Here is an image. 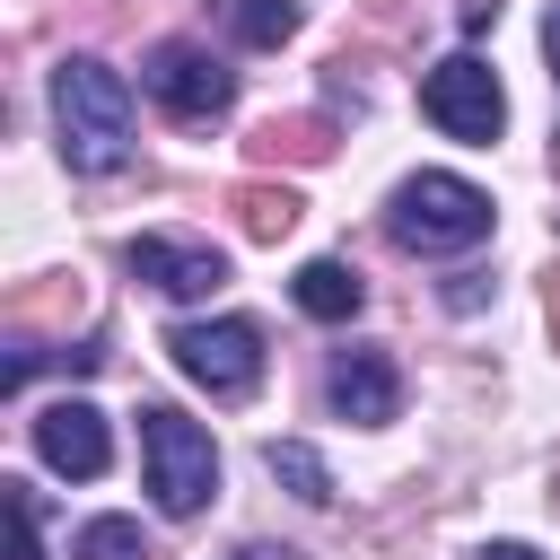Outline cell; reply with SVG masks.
<instances>
[{
	"instance_id": "cell-16",
	"label": "cell",
	"mask_w": 560,
	"mask_h": 560,
	"mask_svg": "<svg viewBox=\"0 0 560 560\" xmlns=\"http://www.w3.org/2000/svg\"><path fill=\"white\" fill-rule=\"evenodd\" d=\"M9 490V560H44V542H35V490L26 481H0Z\"/></svg>"
},
{
	"instance_id": "cell-11",
	"label": "cell",
	"mask_w": 560,
	"mask_h": 560,
	"mask_svg": "<svg viewBox=\"0 0 560 560\" xmlns=\"http://www.w3.org/2000/svg\"><path fill=\"white\" fill-rule=\"evenodd\" d=\"M332 140H341L332 114H271V122L254 131V158H262V166H280V158H289V166H324Z\"/></svg>"
},
{
	"instance_id": "cell-4",
	"label": "cell",
	"mask_w": 560,
	"mask_h": 560,
	"mask_svg": "<svg viewBox=\"0 0 560 560\" xmlns=\"http://www.w3.org/2000/svg\"><path fill=\"white\" fill-rule=\"evenodd\" d=\"M166 359H175L201 394H219V402H245V394L262 385V332H254L245 315H219V324H175V332H166Z\"/></svg>"
},
{
	"instance_id": "cell-2",
	"label": "cell",
	"mask_w": 560,
	"mask_h": 560,
	"mask_svg": "<svg viewBox=\"0 0 560 560\" xmlns=\"http://www.w3.org/2000/svg\"><path fill=\"white\" fill-rule=\"evenodd\" d=\"M490 192L481 184H464V175H411V184H394V201H385V236L402 245V254H464V245H481L490 236Z\"/></svg>"
},
{
	"instance_id": "cell-20",
	"label": "cell",
	"mask_w": 560,
	"mask_h": 560,
	"mask_svg": "<svg viewBox=\"0 0 560 560\" xmlns=\"http://www.w3.org/2000/svg\"><path fill=\"white\" fill-rule=\"evenodd\" d=\"M236 560H289V551H236Z\"/></svg>"
},
{
	"instance_id": "cell-8",
	"label": "cell",
	"mask_w": 560,
	"mask_h": 560,
	"mask_svg": "<svg viewBox=\"0 0 560 560\" xmlns=\"http://www.w3.org/2000/svg\"><path fill=\"white\" fill-rule=\"evenodd\" d=\"M324 394H332V411H341L350 429H385V420L402 411V368H394L385 350H341L332 376H324Z\"/></svg>"
},
{
	"instance_id": "cell-13",
	"label": "cell",
	"mask_w": 560,
	"mask_h": 560,
	"mask_svg": "<svg viewBox=\"0 0 560 560\" xmlns=\"http://www.w3.org/2000/svg\"><path fill=\"white\" fill-rule=\"evenodd\" d=\"M219 18H228V35L236 44H254V52H280L289 35H298V0H219Z\"/></svg>"
},
{
	"instance_id": "cell-17",
	"label": "cell",
	"mask_w": 560,
	"mask_h": 560,
	"mask_svg": "<svg viewBox=\"0 0 560 560\" xmlns=\"http://www.w3.org/2000/svg\"><path fill=\"white\" fill-rule=\"evenodd\" d=\"M472 560H542V551H534V542H481Z\"/></svg>"
},
{
	"instance_id": "cell-5",
	"label": "cell",
	"mask_w": 560,
	"mask_h": 560,
	"mask_svg": "<svg viewBox=\"0 0 560 560\" xmlns=\"http://www.w3.org/2000/svg\"><path fill=\"white\" fill-rule=\"evenodd\" d=\"M420 114H429L446 140L490 149V140H499V122H508V96H499V79H490V61H481V52H446V61L420 79Z\"/></svg>"
},
{
	"instance_id": "cell-10",
	"label": "cell",
	"mask_w": 560,
	"mask_h": 560,
	"mask_svg": "<svg viewBox=\"0 0 560 560\" xmlns=\"http://www.w3.org/2000/svg\"><path fill=\"white\" fill-rule=\"evenodd\" d=\"M289 289H298V306H306L315 324H350V315L368 306V280H359V271H350L341 254H315V262H306V271H298Z\"/></svg>"
},
{
	"instance_id": "cell-21",
	"label": "cell",
	"mask_w": 560,
	"mask_h": 560,
	"mask_svg": "<svg viewBox=\"0 0 560 560\" xmlns=\"http://www.w3.org/2000/svg\"><path fill=\"white\" fill-rule=\"evenodd\" d=\"M551 166H560V131H551Z\"/></svg>"
},
{
	"instance_id": "cell-7",
	"label": "cell",
	"mask_w": 560,
	"mask_h": 560,
	"mask_svg": "<svg viewBox=\"0 0 560 560\" xmlns=\"http://www.w3.org/2000/svg\"><path fill=\"white\" fill-rule=\"evenodd\" d=\"M35 455L61 472V481H96L105 464H114V438H105V411L96 402H79V394H61V402H44L35 411Z\"/></svg>"
},
{
	"instance_id": "cell-12",
	"label": "cell",
	"mask_w": 560,
	"mask_h": 560,
	"mask_svg": "<svg viewBox=\"0 0 560 560\" xmlns=\"http://www.w3.org/2000/svg\"><path fill=\"white\" fill-rule=\"evenodd\" d=\"M228 210L245 219V236H254V245H280V236L298 228V210H306V201H298L289 184H262V175H245V184L228 192Z\"/></svg>"
},
{
	"instance_id": "cell-3",
	"label": "cell",
	"mask_w": 560,
	"mask_h": 560,
	"mask_svg": "<svg viewBox=\"0 0 560 560\" xmlns=\"http://www.w3.org/2000/svg\"><path fill=\"white\" fill-rule=\"evenodd\" d=\"M140 464H149V490H158L166 516H201L210 490H219V446L175 402H140Z\"/></svg>"
},
{
	"instance_id": "cell-6",
	"label": "cell",
	"mask_w": 560,
	"mask_h": 560,
	"mask_svg": "<svg viewBox=\"0 0 560 560\" xmlns=\"http://www.w3.org/2000/svg\"><path fill=\"white\" fill-rule=\"evenodd\" d=\"M140 79H149V96H158L175 122H219V114L236 105V70H228L219 52H201V44H158V52L140 61Z\"/></svg>"
},
{
	"instance_id": "cell-15",
	"label": "cell",
	"mask_w": 560,
	"mask_h": 560,
	"mask_svg": "<svg viewBox=\"0 0 560 560\" xmlns=\"http://www.w3.org/2000/svg\"><path fill=\"white\" fill-rule=\"evenodd\" d=\"M70 560H149V534L131 516H88L70 534Z\"/></svg>"
},
{
	"instance_id": "cell-19",
	"label": "cell",
	"mask_w": 560,
	"mask_h": 560,
	"mask_svg": "<svg viewBox=\"0 0 560 560\" xmlns=\"http://www.w3.org/2000/svg\"><path fill=\"white\" fill-rule=\"evenodd\" d=\"M542 52H551V79H560V9L542 18Z\"/></svg>"
},
{
	"instance_id": "cell-14",
	"label": "cell",
	"mask_w": 560,
	"mask_h": 560,
	"mask_svg": "<svg viewBox=\"0 0 560 560\" xmlns=\"http://www.w3.org/2000/svg\"><path fill=\"white\" fill-rule=\"evenodd\" d=\"M262 464H271V481H289L306 508H324V499H332V472H324V455H315L306 438H271V446H262Z\"/></svg>"
},
{
	"instance_id": "cell-9",
	"label": "cell",
	"mask_w": 560,
	"mask_h": 560,
	"mask_svg": "<svg viewBox=\"0 0 560 560\" xmlns=\"http://www.w3.org/2000/svg\"><path fill=\"white\" fill-rule=\"evenodd\" d=\"M131 271H140L149 289H166V298H210V289H228V254H219V245H184V236H140V245H131Z\"/></svg>"
},
{
	"instance_id": "cell-1",
	"label": "cell",
	"mask_w": 560,
	"mask_h": 560,
	"mask_svg": "<svg viewBox=\"0 0 560 560\" xmlns=\"http://www.w3.org/2000/svg\"><path fill=\"white\" fill-rule=\"evenodd\" d=\"M52 131L79 175H114L131 158V79L96 52H70L52 70Z\"/></svg>"
},
{
	"instance_id": "cell-18",
	"label": "cell",
	"mask_w": 560,
	"mask_h": 560,
	"mask_svg": "<svg viewBox=\"0 0 560 560\" xmlns=\"http://www.w3.org/2000/svg\"><path fill=\"white\" fill-rule=\"evenodd\" d=\"M542 315H551V341H560V271L542 280Z\"/></svg>"
}]
</instances>
